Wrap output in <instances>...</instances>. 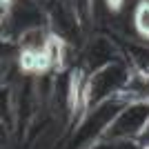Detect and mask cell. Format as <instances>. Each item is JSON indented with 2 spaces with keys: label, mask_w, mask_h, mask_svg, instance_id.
<instances>
[{
  "label": "cell",
  "mask_w": 149,
  "mask_h": 149,
  "mask_svg": "<svg viewBox=\"0 0 149 149\" xmlns=\"http://www.w3.org/2000/svg\"><path fill=\"white\" fill-rule=\"evenodd\" d=\"M149 120V100H134L127 102L118 111V116L107 125L102 138L107 140H131L140 134L145 123Z\"/></svg>",
  "instance_id": "obj_1"
},
{
  "label": "cell",
  "mask_w": 149,
  "mask_h": 149,
  "mask_svg": "<svg viewBox=\"0 0 149 149\" xmlns=\"http://www.w3.org/2000/svg\"><path fill=\"white\" fill-rule=\"evenodd\" d=\"M134 29L140 38H149V0H140L134 9Z\"/></svg>",
  "instance_id": "obj_2"
},
{
  "label": "cell",
  "mask_w": 149,
  "mask_h": 149,
  "mask_svg": "<svg viewBox=\"0 0 149 149\" xmlns=\"http://www.w3.org/2000/svg\"><path fill=\"white\" fill-rule=\"evenodd\" d=\"M134 145H136L138 149H149V120L145 123V127L140 129V134L134 138Z\"/></svg>",
  "instance_id": "obj_3"
}]
</instances>
